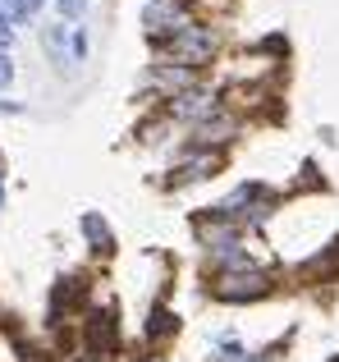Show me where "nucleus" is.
Returning <instances> with one entry per match:
<instances>
[{
  "mask_svg": "<svg viewBox=\"0 0 339 362\" xmlns=\"http://www.w3.org/2000/svg\"><path fill=\"white\" fill-rule=\"evenodd\" d=\"M211 293L220 303H257V298H266V293H270V275L261 271V266H248V271H225V275H215Z\"/></svg>",
  "mask_w": 339,
  "mask_h": 362,
  "instance_id": "nucleus-4",
  "label": "nucleus"
},
{
  "mask_svg": "<svg viewBox=\"0 0 339 362\" xmlns=\"http://www.w3.org/2000/svg\"><path fill=\"white\" fill-rule=\"evenodd\" d=\"M220 170V151H202V147H193L188 151V160H179L174 165V175H170V184H197V179H206V175H215Z\"/></svg>",
  "mask_w": 339,
  "mask_h": 362,
  "instance_id": "nucleus-9",
  "label": "nucleus"
},
{
  "mask_svg": "<svg viewBox=\"0 0 339 362\" xmlns=\"http://www.w3.org/2000/svg\"><path fill=\"white\" fill-rule=\"evenodd\" d=\"M215 51H220V37H215V28H206V23H188V28H179L170 42L156 46V60H165V64H184V69H197L202 74L206 64L215 60Z\"/></svg>",
  "mask_w": 339,
  "mask_h": 362,
  "instance_id": "nucleus-1",
  "label": "nucleus"
},
{
  "mask_svg": "<svg viewBox=\"0 0 339 362\" xmlns=\"http://www.w3.org/2000/svg\"><path fill=\"white\" fill-rule=\"evenodd\" d=\"M239 129H243V124L234 119V115H225V110H220V115H211V119L193 124L188 133H193V147L215 151V147H225V142H234V138H239Z\"/></svg>",
  "mask_w": 339,
  "mask_h": 362,
  "instance_id": "nucleus-7",
  "label": "nucleus"
},
{
  "mask_svg": "<svg viewBox=\"0 0 339 362\" xmlns=\"http://www.w3.org/2000/svg\"><path fill=\"white\" fill-rule=\"evenodd\" d=\"M9 83H14V60H9V55H0V92H5Z\"/></svg>",
  "mask_w": 339,
  "mask_h": 362,
  "instance_id": "nucleus-14",
  "label": "nucleus"
},
{
  "mask_svg": "<svg viewBox=\"0 0 339 362\" xmlns=\"http://www.w3.org/2000/svg\"><path fill=\"white\" fill-rule=\"evenodd\" d=\"M78 362H106V358H97V354H88V358H78Z\"/></svg>",
  "mask_w": 339,
  "mask_h": 362,
  "instance_id": "nucleus-16",
  "label": "nucleus"
},
{
  "mask_svg": "<svg viewBox=\"0 0 339 362\" xmlns=\"http://www.w3.org/2000/svg\"><path fill=\"white\" fill-rule=\"evenodd\" d=\"M42 51L51 55V64H60V69H73V64H83L88 60V51H92V37H88V28L83 23H46L42 28Z\"/></svg>",
  "mask_w": 339,
  "mask_h": 362,
  "instance_id": "nucleus-2",
  "label": "nucleus"
},
{
  "mask_svg": "<svg viewBox=\"0 0 339 362\" xmlns=\"http://www.w3.org/2000/svg\"><path fill=\"white\" fill-rule=\"evenodd\" d=\"M147 88H156L161 97H179V92H188V88H197V69H184V64H165V60H156L152 64V74H147Z\"/></svg>",
  "mask_w": 339,
  "mask_h": 362,
  "instance_id": "nucleus-8",
  "label": "nucleus"
},
{
  "mask_svg": "<svg viewBox=\"0 0 339 362\" xmlns=\"http://www.w3.org/2000/svg\"><path fill=\"white\" fill-rule=\"evenodd\" d=\"M174 330H179L174 312H170V308H152V321H147V339H165V335H174Z\"/></svg>",
  "mask_w": 339,
  "mask_h": 362,
  "instance_id": "nucleus-11",
  "label": "nucleus"
},
{
  "mask_svg": "<svg viewBox=\"0 0 339 362\" xmlns=\"http://www.w3.org/2000/svg\"><path fill=\"white\" fill-rule=\"evenodd\" d=\"M188 23H193V5H188V0H147L143 5V28L156 46L170 42V37Z\"/></svg>",
  "mask_w": 339,
  "mask_h": 362,
  "instance_id": "nucleus-5",
  "label": "nucleus"
},
{
  "mask_svg": "<svg viewBox=\"0 0 339 362\" xmlns=\"http://www.w3.org/2000/svg\"><path fill=\"white\" fill-rule=\"evenodd\" d=\"M9 46H14V23H9L5 9H0V55H9Z\"/></svg>",
  "mask_w": 339,
  "mask_h": 362,
  "instance_id": "nucleus-13",
  "label": "nucleus"
},
{
  "mask_svg": "<svg viewBox=\"0 0 339 362\" xmlns=\"http://www.w3.org/2000/svg\"><path fill=\"white\" fill-rule=\"evenodd\" d=\"M165 110H170V119H179V124H202V119H211V115H220V92H211V88H188V92H179V97H170L165 101Z\"/></svg>",
  "mask_w": 339,
  "mask_h": 362,
  "instance_id": "nucleus-6",
  "label": "nucleus"
},
{
  "mask_svg": "<svg viewBox=\"0 0 339 362\" xmlns=\"http://www.w3.org/2000/svg\"><path fill=\"white\" fill-rule=\"evenodd\" d=\"M83 239L97 247V252H110V247H115V234H110V225L101 221L97 211H83Z\"/></svg>",
  "mask_w": 339,
  "mask_h": 362,
  "instance_id": "nucleus-10",
  "label": "nucleus"
},
{
  "mask_svg": "<svg viewBox=\"0 0 339 362\" xmlns=\"http://www.w3.org/2000/svg\"><path fill=\"white\" fill-rule=\"evenodd\" d=\"M55 9H60V23H78L88 14V0H55Z\"/></svg>",
  "mask_w": 339,
  "mask_h": 362,
  "instance_id": "nucleus-12",
  "label": "nucleus"
},
{
  "mask_svg": "<svg viewBox=\"0 0 339 362\" xmlns=\"http://www.w3.org/2000/svg\"><path fill=\"white\" fill-rule=\"evenodd\" d=\"M0 115H23V106H18V101H5V97H0Z\"/></svg>",
  "mask_w": 339,
  "mask_h": 362,
  "instance_id": "nucleus-15",
  "label": "nucleus"
},
{
  "mask_svg": "<svg viewBox=\"0 0 339 362\" xmlns=\"http://www.w3.org/2000/svg\"><path fill=\"white\" fill-rule=\"evenodd\" d=\"M0 5H5V9H9V5H14V0H0Z\"/></svg>",
  "mask_w": 339,
  "mask_h": 362,
  "instance_id": "nucleus-18",
  "label": "nucleus"
},
{
  "mask_svg": "<svg viewBox=\"0 0 339 362\" xmlns=\"http://www.w3.org/2000/svg\"><path fill=\"white\" fill-rule=\"evenodd\" d=\"M0 206H5V184H0Z\"/></svg>",
  "mask_w": 339,
  "mask_h": 362,
  "instance_id": "nucleus-17",
  "label": "nucleus"
},
{
  "mask_svg": "<svg viewBox=\"0 0 339 362\" xmlns=\"http://www.w3.org/2000/svg\"><path fill=\"white\" fill-rule=\"evenodd\" d=\"M270 202H275V197H270L261 184H239L220 206H211V216H220V221H230L234 230H243V225H261L266 221Z\"/></svg>",
  "mask_w": 339,
  "mask_h": 362,
  "instance_id": "nucleus-3",
  "label": "nucleus"
}]
</instances>
